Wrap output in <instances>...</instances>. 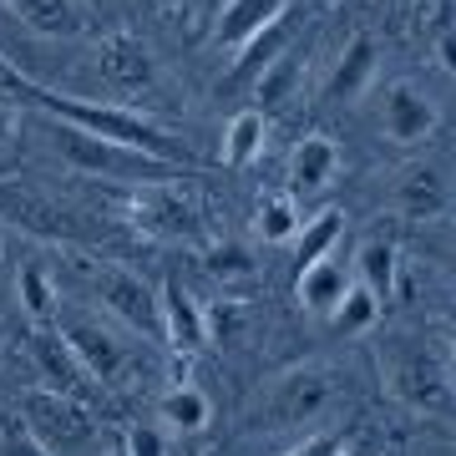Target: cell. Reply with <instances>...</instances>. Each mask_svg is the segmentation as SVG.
Returning <instances> with one entry per match:
<instances>
[{"mask_svg":"<svg viewBox=\"0 0 456 456\" xmlns=\"http://www.w3.org/2000/svg\"><path fill=\"white\" fill-rule=\"evenodd\" d=\"M299 71H305V61H299V51H279V56H269V61L259 66V82H254V112H274V107H284V102L294 97V86H299Z\"/></svg>","mask_w":456,"mask_h":456,"instance_id":"obj_21","label":"cell"},{"mask_svg":"<svg viewBox=\"0 0 456 456\" xmlns=\"http://www.w3.org/2000/svg\"><path fill=\"white\" fill-rule=\"evenodd\" d=\"M208 269L213 274H224V279H239L248 269V254L244 248H233V244H224V248H213L208 254Z\"/></svg>","mask_w":456,"mask_h":456,"instance_id":"obj_30","label":"cell"},{"mask_svg":"<svg viewBox=\"0 0 456 456\" xmlns=\"http://www.w3.org/2000/svg\"><path fill=\"white\" fill-rule=\"evenodd\" d=\"M5 11L36 36L51 41H77L92 26V5L86 0H5Z\"/></svg>","mask_w":456,"mask_h":456,"instance_id":"obj_13","label":"cell"},{"mask_svg":"<svg viewBox=\"0 0 456 456\" xmlns=\"http://www.w3.org/2000/svg\"><path fill=\"white\" fill-rule=\"evenodd\" d=\"M254 228H259L264 244H289L294 233H299V203H294L289 193L259 198V208H254Z\"/></svg>","mask_w":456,"mask_h":456,"instance_id":"obj_25","label":"cell"},{"mask_svg":"<svg viewBox=\"0 0 456 456\" xmlns=\"http://www.w3.org/2000/svg\"><path fill=\"white\" fill-rule=\"evenodd\" d=\"M127 224L158 244H188L208 228V213H203V198L193 188H178V183H142L132 188L127 198Z\"/></svg>","mask_w":456,"mask_h":456,"instance_id":"obj_7","label":"cell"},{"mask_svg":"<svg viewBox=\"0 0 456 456\" xmlns=\"http://www.w3.org/2000/svg\"><path fill=\"white\" fill-rule=\"evenodd\" d=\"M0 77H11V82H16V71H11V66H5V56H0Z\"/></svg>","mask_w":456,"mask_h":456,"instance_id":"obj_35","label":"cell"},{"mask_svg":"<svg viewBox=\"0 0 456 456\" xmlns=\"http://www.w3.org/2000/svg\"><path fill=\"white\" fill-rule=\"evenodd\" d=\"M16 132H20V112H16V107H11V102H0V147L11 142Z\"/></svg>","mask_w":456,"mask_h":456,"instance_id":"obj_31","label":"cell"},{"mask_svg":"<svg viewBox=\"0 0 456 456\" xmlns=\"http://www.w3.org/2000/svg\"><path fill=\"white\" fill-rule=\"evenodd\" d=\"M330 325L340 330V335H365V330L380 325V299L365 284H350L345 299L335 305V314H330Z\"/></svg>","mask_w":456,"mask_h":456,"instance_id":"obj_26","label":"cell"},{"mask_svg":"<svg viewBox=\"0 0 456 456\" xmlns=\"http://www.w3.org/2000/svg\"><path fill=\"white\" fill-rule=\"evenodd\" d=\"M0 254H5V239H0Z\"/></svg>","mask_w":456,"mask_h":456,"instance_id":"obj_38","label":"cell"},{"mask_svg":"<svg viewBox=\"0 0 456 456\" xmlns=\"http://www.w3.org/2000/svg\"><path fill=\"white\" fill-rule=\"evenodd\" d=\"M41 107H46L56 122H71V127L92 132L102 142H117V147H137L147 158H163V163H178V167H193L183 137H173L167 127H158L152 117H142L137 107H122V102H86V97H71V92H51V86H36V82H20Z\"/></svg>","mask_w":456,"mask_h":456,"instance_id":"obj_1","label":"cell"},{"mask_svg":"<svg viewBox=\"0 0 456 456\" xmlns=\"http://www.w3.org/2000/svg\"><path fill=\"white\" fill-rule=\"evenodd\" d=\"M284 456H350V436L345 431H314V436L294 441Z\"/></svg>","mask_w":456,"mask_h":456,"instance_id":"obj_28","label":"cell"},{"mask_svg":"<svg viewBox=\"0 0 456 456\" xmlns=\"http://www.w3.org/2000/svg\"><path fill=\"white\" fill-rule=\"evenodd\" d=\"M350 284H355V274H350V264H340L335 254H325L320 264H310V269L294 274V294H299V305H305L314 320H330Z\"/></svg>","mask_w":456,"mask_h":456,"instance_id":"obj_17","label":"cell"},{"mask_svg":"<svg viewBox=\"0 0 456 456\" xmlns=\"http://www.w3.org/2000/svg\"><path fill=\"white\" fill-rule=\"evenodd\" d=\"M350 274H355V284H365V289L380 299V310H386L391 294H395V279H401L395 244L391 239H365V244L355 248V259H350Z\"/></svg>","mask_w":456,"mask_h":456,"instance_id":"obj_19","label":"cell"},{"mask_svg":"<svg viewBox=\"0 0 456 456\" xmlns=\"http://www.w3.org/2000/svg\"><path fill=\"white\" fill-rule=\"evenodd\" d=\"M391 203L401 218H416V224H431L446 213L452 203V183H446V167L441 163H411L391 188Z\"/></svg>","mask_w":456,"mask_h":456,"instance_id":"obj_12","label":"cell"},{"mask_svg":"<svg viewBox=\"0 0 456 456\" xmlns=\"http://www.w3.org/2000/svg\"><path fill=\"white\" fill-rule=\"evenodd\" d=\"M158 416H163L167 431H178V436H193V431H203V426H208L213 406H208V395L198 391V386H173V391L163 395Z\"/></svg>","mask_w":456,"mask_h":456,"instance_id":"obj_22","label":"cell"},{"mask_svg":"<svg viewBox=\"0 0 456 456\" xmlns=\"http://www.w3.org/2000/svg\"><path fill=\"white\" fill-rule=\"evenodd\" d=\"M122 441H127V452L132 456H167V441L158 426H127L122 431Z\"/></svg>","mask_w":456,"mask_h":456,"instance_id":"obj_29","label":"cell"},{"mask_svg":"<svg viewBox=\"0 0 456 456\" xmlns=\"http://www.w3.org/2000/svg\"><path fill=\"white\" fill-rule=\"evenodd\" d=\"M102 456H132V452H127V441H122V431H117V436L107 441V452H102Z\"/></svg>","mask_w":456,"mask_h":456,"instance_id":"obj_33","label":"cell"},{"mask_svg":"<svg viewBox=\"0 0 456 456\" xmlns=\"http://www.w3.org/2000/svg\"><path fill=\"white\" fill-rule=\"evenodd\" d=\"M16 299H20V310L31 314L36 325H51V320L61 314V294H56V279H51L41 264H26V269H20Z\"/></svg>","mask_w":456,"mask_h":456,"instance_id":"obj_24","label":"cell"},{"mask_svg":"<svg viewBox=\"0 0 456 456\" xmlns=\"http://www.w3.org/2000/svg\"><path fill=\"white\" fill-rule=\"evenodd\" d=\"M264 112H254V107H244V112L228 117L224 127V167H248L254 158H259L264 147Z\"/></svg>","mask_w":456,"mask_h":456,"instance_id":"obj_23","label":"cell"},{"mask_svg":"<svg viewBox=\"0 0 456 456\" xmlns=\"http://www.w3.org/2000/svg\"><path fill=\"white\" fill-rule=\"evenodd\" d=\"M198 5H203V11H198V26H213V16L224 11L228 0H198Z\"/></svg>","mask_w":456,"mask_h":456,"instance_id":"obj_32","label":"cell"},{"mask_svg":"<svg viewBox=\"0 0 456 456\" xmlns=\"http://www.w3.org/2000/svg\"><path fill=\"white\" fill-rule=\"evenodd\" d=\"M26 355H31L41 386H51V391L77 395V401H92V395L102 391L97 380L82 370V360L71 355V345L56 335V325H36L31 335H26Z\"/></svg>","mask_w":456,"mask_h":456,"instance_id":"obj_11","label":"cell"},{"mask_svg":"<svg viewBox=\"0 0 456 456\" xmlns=\"http://www.w3.org/2000/svg\"><path fill=\"white\" fill-rule=\"evenodd\" d=\"M208 456H218V452H208Z\"/></svg>","mask_w":456,"mask_h":456,"instance_id":"obj_40","label":"cell"},{"mask_svg":"<svg viewBox=\"0 0 456 456\" xmlns=\"http://www.w3.org/2000/svg\"><path fill=\"white\" fill-rule=\"evenodd\" d=\"M92 294H97L102 314H112L122 330H132L147 345H163V294L152 279L122 269V264H102L92 274Z\"/></svg>","mask_w":456,"mask_h":456,"instance_id":"obj_8","label":"cell"},{"mask_svg":"<svg viewBox=\"0 0 456 456\" xmlns=\"http://www.w3.org/2000/svg\"><path fill=\"white\" fill-rule=\"evenodd\" d=\"M375 5H391V0H375Z\"/></svg>","mask_w":456,"mask_h":456,"instance_id":"obj_37","label":"cell"},{"mask_svg":"<svg viewBox=\"0 0 456 456\" xmlns=\"http://www.w3.org/2000/svg\"><path fill=\"white\" fill-rule=\"evenodd\" d=\"M294 0H228L224 11L213 16V41L228 51H239L244 41H254L259 31H269V26H279L284 20V11H289Z\"/></svg>","mask_w":456,"mask_h":456,"instance_id":"obj_15","label":"cell"},{"mask_svg":"<svg viewBox=\"0 0 456 456\" xmlns=\"http://www.w3.org/2000/svg\"><path fill=\"white\" fill-rule=\"evenodd\" d=\"M386 370V386L401 406L421 411V416H446L452 406V370H446V355L426 350L416 340H395L380 360Z\"/></svg>","mask_w":456,"mask_h":456,"instance_id":"obj_6","label":"cell"},{"mask_svg":"<svg viewBox=\"0 0 456 456\" xmlns=\"http://www.w3.org/2000/svg\"><path fill=\"white\" fill-rule=\"evenodd\" d=\"M375 66H380V46L375 36H350V46L340 51V61L330 71V86H325V102H355L365 86L375 82Z\"/></svg>","mask_w":456,"mask_h":456,"instance_id":"obj_18","label":"cell"},{"mask_svg":"<svg viewBox=\"0 0 456 456\" xmlns=\"http://www.w3.org/2000/svg\"><path fill=\"white\" fill-rule=\"evenodd\" d=\"M97 77L117 97H142L158 86V61H152L147 41H137L132 31H112L97 41Z\"/></svg>","mask_w":456,"mask_h":456,"instance_id":"obj_10","label":"cell"},{"mask_svg":"<svg viewBox=\"0 0 456 456\" xmlns=\"http://www.w3.org/2000/svg\"><path fill=\"white\" fill-rule=\"evenodd\" d=\"M51 122H56V117H51ZM51 142H56V152H61L77 173H97V178H112V183H137V188H142V183H167V178L183 173L178 163L147 158V152H137V147L102 142V137L71 127V122H56V127H51Z\"/></svg>","mask_w":456,"mask_h":456,"instance_id":"obj_3","label":"cell"},{"mask_svg":"<svg viewBox=\"0 0 456 456\" xmlns=\"http://www.w3.org/2000/svg\"><path fill=\"white\" fill-rule=\"evenodd\" d=\"M340 173V147L330 142L325 132H310L289 147V198L299 193H325Z\"/></svg>","mask_w":456,"mask_h":456,"instance_id":"obj_16","label":"cell"},{"mask_svg":"<svg viewBox=\"0 0 456 456\" xmlns=\"http://www.w3.org/2000/svg\"><path fill=\"white\" fill-rule=\"evenodd\" d=\"M158 5H163V11H188L193 0H158Z\"/></svg>","mask_w":456,"mask_h":456,"instance_id":"obj_34","label":"cell"},{"mask_svg":"<svg viewBox=\"0 0 456 456\" xmlns=\"http://www.w3.org/2000/svg\"><path fill=\"white\" fill-rule=\"evenodd\" d=\"M0 456H56V452H46L26 426L5 416V421H0Z\"/></svg>","mask_w":456,"mask_h":456,"instance_id":"obj_27","label":"cell"},{"mask_svg":"<svg viewBox=\"0 0 456 456\" xmlns=\"http://www.w3.org/2000/svg\"><path fill=\"white\" fill-rule=\"evenodd\" d=\"M0 16H5V0H0Z\"/></svg>","mask_w":456,"mask_h":456,"instance_id":"obj_36","label":"cell"},{"mask_svg":"<svg viewBox=\"0 0 456 456\" xmlns=\"http://www.w3.org/2000/svg\"><path fill=\"white\" fill-rule=\"evenodd\" d=\"M16 421L56 456H82V452H92V441H97V411H92V401L61 395V391H51V386L20 391Z\"/></svg>","mask_w":456,"mask_h":456,"instance_id":"obj_5","label":"cell"},{"mask_svg":"<svg viewBox=\"0 0 456 456\" xmlns=\"http://www.w3.org/2000/svg\"><path fill=\"white\" fill-rule=\"evenodd\" d=\"M375 122H380V137L395 147H416L436 132V102L426 97L416 82L395 77V82L380 86V107H375Z\"/></svg>","mask_w":456,"mask_h":456,"instance_id":"obj_9","label":"cell"},{"mask_svg":"<svg viewBox=\"0 0 456 456\" xmlns=\"http://www.w3.org/2000/svg\"><path fill=\"white\" fill-rule=\"evenodd\" d=\"M158 294H163V345H173L183 355L203 350L208 345V320H203V305L193 299V289L167 279V284H158Z\"/></svg>","mask_w":456,"mask_h":456,"instance_id":"obj_14","label":"cell"},{"mask_svg":"<svg viewBox=\"0 0 456 456\" xmlns=\"http://www.w3.org/2000/svg\"><path fill=\"white\" fill-rule=\"evenodd\" d=\"M335 406V375L325 365H289L279 370L254 401L264 431H305Z\"/></svg>","mask_w":456,"mask_h":456,"instance_id":"obj_4","label":"cell"},{"mask_svg":"<svg viewBox=\"0 0 456 456\" xmlns=\"http://www.w3.org/2000/svg\"><path fill=\"white\" fill-rule=\"evenodd\" d=\"M345 233V213L340 208H320L314 218H299V233H294V274L299 269H310V264H320L325 254H335V244H340Z\"/></svg>","mask_w":456,"mask_h":456,"instance_id":"obj_20","label":"cell"},{"mask_svg":"<svg viewBox=\"0 0 456 456\" xmlns=\"http://www.w3.org/2000/svg\"><path fill=\"white\" fill-rule=\"evenodd\" d=\"M51 325H56V335L71 345V355L82 360V370L97 380L102 391L127 380L132 355H137V350H132L137 335L122 330L112 314H102V310H61Z\"/></svg>","mask_w":456,"mask_h":456,"instance_id":"obj_2","label":"cell"},{"mask_svg":"<svg viewBox=\"0 0 456 456\" xmlns=\"http://www.w3.org/2000/svg\"><path fill=\"white\" fill-rule=\"evenodd\" d=\"M86 5H97V0H86Z\"/></svg>","mask_w":456,"mask_h":456,"instance_id":"obj_39","label":"cell"}]
</instances>
